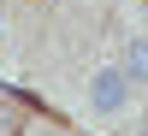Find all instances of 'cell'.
Wrapping results in <instances>:
<instances>
[{
	"label": "cell",
	"instance_id": "obj_1",
	"mask_svg": "<svg viewBox=\"0 0 148 136\" xmlns=\"http://www.w3.org/2000/svg\"><path fill=\"white\" fill-rule=\"evenodd\" d=\"M130 107H136V89H130V77L119 71V59L113 65H95L89 83H83V113H89L95 124H113V118H125Z\"/></svg>",
	"mask_w": 148,
	"mask_h": 136
},
{
	"label": "cell",
	"instance_id": "obj_2",
	"mask_svg": "<svg viewBox=\"0 0 148 136\" xmlns=\"http://www.w3.org/2000/svg\"><path fill=\"white\" fill-rule=\"evenodd\" d=\"M119 71L130 77V89H148V36H130V42H125V59H119Z\"/></svg>",
	"mask_w": 148,
	"mask_h": 136
},
{
	"label": "cell",
	"instance_id": "obj_3",
	"mask_svg": "<svg viewBox=\"0 0 148 136\" xmlns=\"http://www.w3.org/2000/svg\"><path fill=\"white\" fill-rule=\"evenodd\" d=\"M136 136H148V124H142V130H136Z\"/></svg>",
	"mask_w": 148,
	"mask_h": 136
}]
</instances>
